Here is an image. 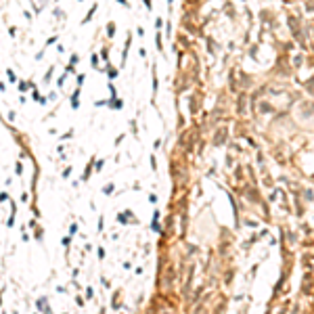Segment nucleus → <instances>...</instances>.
Returning a JSON list of instances; mask_svg holds the SVG:
<instances>
[{"label":"nucleus","mask_w":314,"mask_h":314,"mask_svg":"<svg viewBox=\"0 0 314 314\" xmlns=\"http://www.w3.org/2000/svg\"><path fill=\"white\" fill-rule=\"evenodd\" d=\"M287 25H289V30H291V36L295 38V42H300V44L306 48V38H304V32H302V21L293 15V13H287Z\"/></svg>","instance_id":"obj_1"},{"label":"nucleus","mask_w":314,"mask_h":314,"mask_svg":"<svg viewBox=\"0 0 314 314\" xmlns=\"http://www.w3.org/2000/svg\"><path fill=\"white\" fill-rule=\"evenodd\" d=\"M111 191H113V184H107V186H105V193H107V195H109V193H111Z\"/></svg>","instance_id":"obj_15"},{"label":"nucleus","mask_w":314,"mask_h":314,"mask_svg":"<svg viewBox=\"0 0 314 314\" xmlns=\"http://www.w3.org/2000/svg\"><path fill=\"white\" fill-rule=\"evenodd\" d=\"M245 101H247V92H241L237 98V113L239 115H245Z\"/></svg>","instance_id":"obj_4"},{"label":"nucleus","mask_w":314,"mask_h":314,"mask_svg":"<svg viewBox=\"0 0 314 314\" xmlns=\"http://www.w3.org/2000/svg\"><path fill=\"white\" fill-rule=\"evenodd\" d=\"M145 4H147V11H151V8H153V2H151V0H145Z\"/></svg>","instance_id":"obj_16"},{"label":"nucleus","mask_w":314,"mask_h":314,"mask_svg":"<svg viewBox=\"0 0 314 314\" xmlns=\"http://www.w3.org/2000/svg\"><path fill=\"white\" fill-rule=\"evenodd\" d=\"M306 11H308V13H314V0H306Z\"/></svg>","instance_id":"obj_9"},{"label":"nucleus","mask_w":314,"mask_h":314,"mask_svg":"<svg viewBox=\"0 0 314 314\" xmlns=\"http://www.w3.org/2000/svg\"><path fill=\"white\" fill-rule=\"evenodd\" d=\"M155 46H157L159 52L163 50V42H161V34H159V32H157V36H155Z\"/></svg>","instance_id":"obj_6"},{"label":"nucleus","mask_w":314,"mask_h":314,"mask_svg":"<svg viewBox=\"0 0 314 314\" xmlns=\"http://www.w3.org/2000/svg\"><path fill=\"white\" fill-rule=\"evenodd\" d=\"M107 34H109V36H113V34H115V25H113V23H109V25H107Z\"/></svg>","instance_id":"obj_12"},{"label":"nucleus","mask_w":314,"mask_h":314,"mask_svg":"<svg viewBox=\"0 0 314 314\" xmlns=\"http://www.w3.org/2000/svg\"><path fill=\"white\" fill-rule=\"evenodd\" d=\"M107 76H109L111 80H113V78H117V69H115V67H109V73H107Z\"/></svg>","instance_id":"obj_11"},{"label":"nucleus","mask_w":314,"mask_h":314,"mask_svg":"<svg viewBox=\"0 0 314 314\" xmlns=\"http://www.w3.org/2000/svg\"><path fill=\"white\" fill-rule=\"evenodd\" d=\"M228 134H230V130H228L226 124L216 126V130H214V134H212V145H214V147H222L226 140H228Z\"/></svg>","instance_id":"obj_2"},{"label":"nucleus","mask_w":314,"mask_h":314,"mask_svg":"<svg viewBox=\"0 0 314 314\" xmlns=\"http://www.w3.org/2000/svg\"><path fill=\"white\" fill-rule=\"evenodd\" d=\"M260 113H274V107L270 105L268 101H262L260 103Z\"/></svg>","instance_id":"obj_5"},{"label":"nucleus","mask_w":314,"mask_h":314,"mask_svg":"<svg viewBox=\"0 0 314 314\" xmlns=\"http://www.w3.org/2000/svg\"><path fill=\"white\" fill-rule=\"evenodd\" d=\"M98 65V59H96V54H92V67H96Z\"/></svg>","instance_id":"obj_14"},{"label":"nucleus","mask_w":314,"mask_h":314,"mask_svg":"<svg viewBox=\"0 0 314 314\" xmlns=\"http://www.w3.org/2000/svg\"><path fill=\"white\" fill-rule=\"evenodd\" d=\"M306 88H308V92L314 96V80H308V84H306Z\"/></svg>","instance_id":"obj_10"},{"label":"nucleus","mask_w":314,"mask_h":314,"mask_svg":"<svg viewBox=\"0 0 314 314\" xmlns=\"http://www.w3.org/2000/svg\"><path fill=\"white\" fill-rule=\"evenodd\" d=\"M302 57H304V54H295V57H293V67H300V65H302V61H304Z\"/></svg>","instance_id":"obj_7"},{"label":"nucleus","mask_w":314,"mask_h":314,"mask_svg":"<svg viewBox=\"0 0 314 314\" xmlns=\"http://www.w3.org/2000/svg\"><path fill=\"white\" fill-rule=\"evenodd\" d=\"M161 25H163V19H161V17H157V19H155V27H157V30H161Z\"/></svg>","instance_id":"obj_13"},{"label":"nucleus","mask_w":314,"mask_h":314,"mask_svg":"<svg viewBox=\"0 0 314 314\" xmlns=\"http://www.w3.org/2000/svg\"><path fill=\"white\" fill-rule=\"evenodd\" d=\"M111 109H122V101L120 98H111Z\"/></svg>","instance_id":"obj_8"},{"label":"nucleus","mask_w":314,"mask_h":314,"mask_svg":"<svg viewBox=\"0 0 314 314\" xmlns=\"http://www.w3.org/2000/svg\"><path fill=\"white\" fill-rule=\"evenodd\" d=\"M168 2H170V4H172V2H174V0H168Z\"/></svg>","instance_id":"obj_17"},{"label":"nucleus","mask_w":314,"mask_h":314,"mask_svg":"<svg viewBox=\"0 0 314 314\" xmlns=\"http://www.w3.org/2000/svg\"><path fill=\"white\" fill-rule=\"evenodd\" d=\"M201 105H203V92L197 90V92L191 96V101H188V111H191V115H197V113L201 111Z\"/></svg>","instance_id":"obj_3"}]
</instances>
